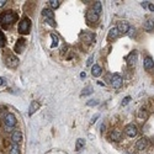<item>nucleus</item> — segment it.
I'll return each instance as SVG.
<instances>
[{"label": "nucleus", "instance_id": "obj_33", "mask_svg": "<svg viewBox=\"0 0 154 154\" xmlns=\"http://www.w3.org/2000/svg\"><path fill=\"white\" fill-rule=\"evenodd\" d=\"M105 128H106V125H105V123H101V127H100V132H101V133H104Z\"/></svg>", "mask_w": 154, "mask_h": 154}, {"label": "nucleus", "instance_id": "obj_17", "mask_svg": "<svg viewBox=\"0 0 154 154\" xmlns=\"http://www.w3.org/2000/svg\"><path fill=\"white\" fill-rule=\"evenodd\" d=\"M120 35H121V33L119 32L117 27H112V29L110 30V32H109V40H110V41L116 40V38H119Z\"/></svg>", "mask_w": 154, "mask_h": 154}, {"label": "nucleus", "instance_id": "obj_6", "mask_svg": "<svg viewBox=\"0 0 154 154\" xmlns=\"http://www.w3.org/2000/svg\"><path fill=\"white\" fill-rule=\"evenodd\" d=\"M122 83H123V79H122V76L120 74H113L111 76V84L115 89H119L122 86Z\"/></svg>", "mask_w": 154, "mask_h": 154}, {"label": "nucleus", "instance_id": "obj_27", "mask_svg": "<svg viewBox=\"0 0 154 154\" xmlns=\"http://www.w3.org/2000/svg\"><path fill=\"white\" fill-rule=\"evenodd\" d=\"M93 93V86H86L83 89V91H82V95H89V94H91Z\"/></svg>", "mask_w": 154, "mask_h": 154}, {"label": "nucleus", "instance_id": "obj_12", "mask_svg": "<svg viewBox=\"0 0 154 154\" xmlns=\"http://www.w3.org/2000/svg\"><path fill=\"white\" fill-rule=\"evenodd\" d=\"M11 140H12V144H20L22 142V133L20 131H14L11 134Z\"/></svg>", "mask_w": 154, "mask_h": 154}, {"label": "nucleus", "instance_id": "obj_8", "mask_svg": "<svg viewBox=\"0 0 154 154\" xmlns=\"http://www.w3.org/2000/svg\"><path fill=\"white\" fill-rule=\"evenodd\" d=\"M25 47H26V40H23V38H19L17 42L15 43L14 49H15V52H16L17 54H20V53H22V52H23Z\"/></svg>", "mask_w": 154, "mask_h": 154}, {"label": "nucleus", "instance_id": "obj_16", "mask_svg": "<svg viewBox=\"0 0 154 154\" xmlns=\"http://www.w3.org/2000/svg\"><path fill=\"white\" fill-rule=\"evenodd\" d=\"M147 144H148L147 138H140L139 140H137V143H136V148H137L138 150H144V148L147 147Z\"/></svg>", "mask_w": 154, "mask_h": 154}, {"label": "nucleus", "instance_id": "obj_29", "mask_svg": "<svg viewBox=\"0 0 154 154\" xmlns=\"http://www.w3.org/2000/svg\"><path fill=\"white\" fill-rule=\"evenodd\" d=\"M136 33V29L134 27H130V30H128V32H127V35L130 36V37H133V35Z\"/></svg>", "mask_w": 154, "mask_h": 154}, {"label": "nucleus", "instance_id": "obj_35", "mask_svg": "<svg viewBox=\"0 0 154 154\" xmlns=\"http://www.w3.org/2000/svg\"><path fill=\"white\" fill-rule=\"evenodd\" d=\"M97 119H99V115H95V116H94V117L91 119V121H90V123H94V122H95V121H96Z\"/></svg>", "mask_w": 154, "mask_h": 154}, {"label": "nucleus", "instance_id": "obj_39", "mask_svg": "<svg viewBox=\"0 0 154 154\" xmlns=\"http://www.w3.org/2000/svg\"><path fill=\"white\" fill-rule=\"evenodd\" d=\"M80 78H82V79H84V78H85V73H84V72L80 74Z\"/></svg>", "mask_w": 154, "mask_h": 154}, {"label": "nucleus", "instance_id": "obj_21", "mask_svg": "<svg viewBox=\"0 0 154 154\" xmlns=\"http://www.w3.org/2000/svg\"><path fill=\"white\" fill-rule=\"evenodd\" d=\"M83 147H85V140L83 138H78L75 142V150H80Z\"/></svg>", "mask_w": 154, "mask_h": 154}, {"label": "nucleus", "instance_id": "obj_36", "mask_svg": "<svg viewBox=\"0 0 154 154\" xmlns=\"http://www.w3.org/2000/svg\"><path fill=\"white\" fill-rule=\"evenodd\" d=\"M6 4V0H0V8H3Z\"/></svg>", "mask_w": 154, "mask_h": 154}, {"label": "nucleus", "instance_id": "obj_13", "mask_svg": "<svg viewBox=\"0 0 154 154\" xmlns=\"http://www.w3.org/2000/svg\"><path fill=\"white\" fill-rule=\"evenodd\" d=\"M126 60H127L128 67H132L133 64H136V60H137V51H132V52L126 57Z\"/></svg>", "mask_w": 154, "mask_h": 154}, {"label": "nucleus", "instance_id": "obj_37", "mask_svg": "<svg viewBox=\"0 0 154 154\" xmlns=\"http://www.w3.org/2000/svg\"><path fill=\"white\" fill-rule=\"evenodd\" d=\"M148 8H149V10H150V11H153V12H154V4H149V6H148Z\"/></svg>", "mask_w": 154, "mask_h": 154}, {"label": "nucleus", "instance_id": "obj_22", "mask_svg": "<svg viewBox=\"0 0 154 154\" xmlns=\"http://www.w3.org/2000/svg\"><path fill=\"white\" fill-rule=\"evenodd\" d=\"M51 38H52V45H51V48L57 47L58 43H59V38H58V36L54 35V33H51Z\"/></svg>", "mask_w": 154, "mask_h": 154}, {"label": "nucleus", "instance_id": "obj_7", "mask_svg": "<svg viewBox=\"0 0 154 154\" xmlns=\"http://www.w3.org/2000/svg\"><path fill=\"white\" fill-rule=\"evenodd\" d=\"M80 38L84 41V42H88V43H93L95 41V35L93 32H89V31H85V32H82L80 33Z\"/></svg>", "mask_w": 154, "mask_h": 154}, {"label": "nucleus", "instance_id": "obj_5", "mask_svg": "<svg viewBox=\"0 0 154 154\" xmlns=\"http://www.w3.org/2000/svg\"><path fill=\"white\" fill-rule=\"evenodd\" d=\"M137 133H138L137 126H134V125L130 123V125H127V126L125 127V134H126L127 137H130V138H134V137L137 136Z\"/></svg>", "mask_w": 154, "mask_h": 154}, {"label": "nucleus", "instance_id": "obj_31", "mask_svg": "<svg viewBox=\"0 0 154 154\" xmlns=\"http://www.w3.org/2000/svg\"><path fill=\"white\" fill-rule=\"evenodd\" d=\"M93 60H94V57L91 56V57H89V59L86 60V66H91L93 64Z\"/></svg>", "mask_w": 154, "mask_h": 154}, {"label": "nucleus", "instance_id": "obj_11", "mask_svg": "<svg viewBox=\"0 0 154 154\" xmlns=\"http://www.w3.org/2000/svg\"><path fill=\"white\" fill-rule=\"evenodd\" d=\"M121 138H122V133L119 130L110 131V133H109V139L110 140H113V142H119V140H121Z\"/></svg>", "mask_w": 154, "mask_h": 154}, {"label": "nucleus", "instance_id": "obj_18", "mask_svg": "<svg viewBox=\"0 0 154 154\" xmlns=\"http://www.w3.org/2000/svg\"><path fill=\"white\" fill-rule=\"evenodd\" d=\"M40 109V102L38 101H32L31 105H30V109H29V115L30 116H32V115Z\"/></svg>", "mask_w": 154, "mask_h": 154}, {"label": "nucleus", "instance_id": "obj_10", "mask_svg": "<svg viewBox=\"0 0 154 154\" xmlns=\"http://www.w3.org/2000/svg\"><path fill=\"white\" fill-rule=\"evenodd\" d=\"M143 67H144V69L148 70V72H150V70L154 69V60H153V58H152L150 56H147V57L144 58V60H143Z\"/></svg>", "mask_w": 154, "mask_h": 154}, {"label": "nucleus", "instance_id": "obj_30", "mask_svg": "<svg viewBox=\"0 0 154 154\" xmlns=\"http://www.w3.org/2000/svg\"><path fill=\"white\" fill-rule=\"evenodd\" d=\"M99 104V102L96 101V100H90V101H88L86 102V105L88 106H95V105H97Z\"/></svg>", "mask_w": 154, "mask_h": 154}, {"label": "nucleus", "instance_id": "obj_20", "mask_svg": "<svg viewBox=\"0 0 154 154\" xmlns=\"http://www.w3.org/2000/svg\"><path fill=\"white\" fill-rule=\"evenodd\" d=\"M101 73H102V69H101V67L99 66V64H95V66H93V68H91V74H93V76L97 78V76L101 75Z\"/></svg>", "mask_w": 154, "mask_h": 154}, {"label": "nucleus", "instance_id": "obj_3", "mask_svg": "<svg viewBox=\"0 0 154 154\" xmlns=\"http://www.w3.org/2000/svg\"><path fill=\"white\" fill-rule=\"evenodd\" d=\"M4 62H5V64L9 68H16L19 66V58L15 54H12V53L5 54L4 56Z\"/></svg>", "mask_w": 154, "mask_h": 154}, {"label": "nucleus", "instance_id": "obj_26", "mask_svg": "<svg viewBox=\"0 0 154 154\" xmlns=\"http://www.w3.org/2000/svg\"><path fill=\"white\" fill-rule=\"evenodd\" d=\"M10 154H20V148L17 144H12L10 148Z\"/></svg>", "mask_w": 154, "mask_h": 154}, {"label": "nucleus", "instance_id": "obj_14", "mask_svg": "<svg viewBox=\"0 0 154 154\" xmlns=\"http://www.w3.org/2000/svg\"><path fill=\"white\" fill-rule=\"evenodd\" d=\"M116 27H117V30H119L120 33H127L131 26H130V23H128V22H126V21H121V22H119V25H117Z\"/></svg>", "mask_w": 154, "mask_h": 154}, {"label": "nucleus", "instance_id": "obj_1", "mask_svg": "<svg viewBox=\"0 0 154 154\" xmlns=\"http://www.w3.org/2000/svg\"><path fill=\"white\" fill-rule=\"evenodd\" d=\"M16 20H17V14H15L14 11H6L0 15V23L4 25V26L12 25Z\"/></svg>", "mask_w": 154, "mask_h": 154}, {"label": "nucleus", "instance_id": "obj_19", "mask_svg": "<svg viewBox=\"0 0 154 154\" xmlns=\"http://www.w3.org/2000/svg\"><path fill=\"white\" fill-rule=\"evenodd\" d=\"M144 30H146L147 32H150V31L154 30V20L148 19V20L144 21Z\"/></svg>", "mask_w": 154, "mask_h": 154}, {"label": "nucleus", "instance_id": "obj_38", "mask_svg": "<svg viewBox=\"0 0 154 154\" xmlns=\"http://www.w3.org/2000/svg\"><path fill=\"white\" fill-rule=\"evenodd\" d=\"M4 82H5V80L2 78V76H0V86H2V85H4Z\"/></svg>", "mask_w": 154, "mask_h": 154}, {"label": "nucleus", "instance_id": "obj_25", "mask_svg": "<svg viewBox=\"0 0 154 154\" xmlns=\"http://www.w3.org/2000/svg\"><path fill=\"white\" fill-rule=\"evenodd\" d=\"M48 4L51 6V9H57V8H59L60 2H59V0H49Z\"/></svg>", "mask_w": 154, "mask_h": 154}, {"label": "nucleus", "instance_id": "obj_32", "mask_svg": "<svg viewBox=\"0 0 154 154\" xmlns=\"http://www.w3.org/2000/svg\"><path fill=\"white\" fill-rule=\"evenodd\" d=\"M47 22H48L52 27H56V22H54V20H47Z\"/></svg>", "mask_w": 154, "mask_h": 154}, {"label": "nucleus", "instance_id": "obj_23", "mask_svg": "<svg viewBox=\"0 0 154 154\" xmlns=\"http://www.w3.org/2000/svg\"><path fill=\"white\" fill-rule=\"evenodd\" d=\"M93 10L96 12L97 15H100V14H101V10H102V6H101V2H96V3L94 4V8H93Z\"/></svg>", "mask_w": 154, "mask_h": 154}, {"label": "nucleus", "instance_id": "obj_15", "mask_svg": "<svg viewBox=\"0 0 154 154\" xmlns=\"http://www.w3.org/2000/svg\"><path fill=\"white\" fill-rule=\"evenodd\" d=\"M42 15L46 17V20H54V12L52 9H43Z\"/></svg>", "mask_w": 154, "mask_h": 154}, {"label": "nucleus", "instance_id": "obj_34", "mask_svg": "<svg viewBox=\"0 0 154 154\" xmlns=\"http://www.w3.org/2000/svg\"><path fill=\"white\" fill-rule=\"evenodd\" d=\"M140 5H142V8H144V9H146V8H148V6H149V3H148V2H142V3H140Z\"/></svg>", "mask_w": 154, "mask_h": 154}, {"label": "nucleus", "instance_id": "obj_24", "mask_svg": "<svg viewBox=\"0 0 154 154\" xmlns=\"http://www.w3.org/2000/svg\"><path fill=\"white\" fill-rule=\"evenodd\" d=\"M6 45V37L4 35V32L0 30V48H3Z\"/></svg>", "mask_w": 154, "mask_h": 154}, {"label": "nucleus", "instance_id": "obj_4", "mask_svg": "<svg viewBox=\"0 0 154 154\" xmlns=\"http://www.w3.org/2000/svg\"><path fill=\"white\" fill-rule=\"evenodd\" d=\"M4 125L8 128H12L16 126V117L14 113H6L5 117H4Z\"/></svg>", "mask_w": 154, "mask_h": 154}, {"label": "nucleus", "instance_id": "obj_9", "mask_svg": "<svg viewBox=\"0 0 154 154\" xmlns=\"http://www.w3.org/2000/svg\"><path fill=\"white\" fill-rule=\"evenodd\" d=\"M86 20L89 21V22H91V23H94V22H96L97 20H99V15L96 14V12L93 10V9H89L88 11H86Z\"/></svg>", "mask_w": 154, "mask_h": 154}, {"label": "nucleus", "instance_id": "obj_2", "mask_svg": "<svg viewBox=\"0 0 154 154\" xmlns=\"http://www.w3.org/2000/svg\"><path fill=\"white\" fill-rule=\"evenodd\" d=\"M19 32L21 35H27L31 31V20L29 17H23L19 23Z\"/></svg>", "mask_w": 154, "mask_h": 154}, {"label": "nucleus", "instance_id": "obj_28", "mask_svg": "<svg viewBox=\"0 0 154 154\" xmlns=\"http://www.w3.org/2000/svg\"><path fill=\"white\" fill-rule=\"evenodd\" d=\"M130 101H131V96H126V97L122 100L121 105H122V106H126V105H128V104H130Z\"/></svg>", "mask_w": 154, "mask_h": 154}]
</instances>
